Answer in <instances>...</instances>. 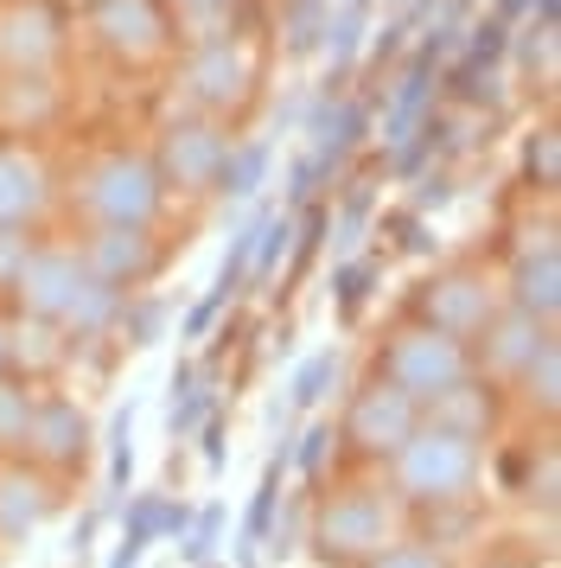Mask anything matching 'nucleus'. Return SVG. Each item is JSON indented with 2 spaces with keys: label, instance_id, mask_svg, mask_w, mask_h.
<instances>
[{
  "label": "nucleus",
  "instance_id": "nucleus-24",
  "mask_svg": "<svg viewBox=\"0 0 561 568\" xmlns=\"http://www.w3.org/2000/svg\"><path fill=\"white\" fill-rule=\"evenodd\" d=\"M90 537H96V511H90V517H83V524H76V537H71V549H76V556L90 549Z\"/></svg>",
  "mask_w": 561,
  "mask_h": 568
},
{
  "label": "nucleus",
  "instance_id": "nucleus-25",
  "mask_svg": "<svg viewBox=\"0 0 561 568\" xmlns=\"http://www.w3.org/2000/svg\"><path fill=\"white\" fill-rule=\"evenodd\" d=\"M0 364H7V338H0Z\"/></svg>",
  "mask_w": 561,
  "mask_h": 568
},
{
  "label": "nucleus",
  "instance_id": "nucleus-5",
  "mask_svg": "<svg viewBox=\"0 0 561 568\" xmlns=\"http://www.w3.org/2000/svg\"><path fill=\"white\" fill-rule=\"evenodd\" d=\"M428 313H434V333H447V338H459V333H479V326H491V294H484V282H472V275H459V282L434 287Z\"/></svg>",
  "mask_w": 561,
  "mask_h": 568
},
{
  "label": "nucleus",
  "instance_id": "nucleus-18",
  "mask_svg": "<svg viewBox=\"0 0 561 568\" xmlns=\"http://www.w3.org/2000/svg\"><path fill=\"white\" fill-rule=\"evenodd\" d=\"M364 568H447V556H440L434 542H389V549H377Z\"/></svg>",
  "mask_w": 561,
  "mask_h": 568
},
{
  "label": "nucleus",
  "instance_id": "nucleus-10",
  "mask_svg": "<svg viewBox=\"0 0 561 568\" xmlns=\"http://www.w3.org/2000/svg\"><path fill=\"white\" fill-rule=\"evenodd\" d=\"M542 345H549V333H542V326H536V313H523V307L491 326V364H498V371H523Z\"/></svg>",
  "mask_w": 561,
  "mask_h": 568
},
{
  "label": "nucleus",
  "instance_id": "nucleus-20",
  "mask_svg": "<svg viewBox=\"0 0 561 568\" xmlns=\"http://www.w3.org/2000/svg\"><path fill=\"white\" fill-rule=\"evenodd\" d=\"M332 440H338V435H332V422H319V428H306V435H300V447H294V454H287V460L300 466L306 479H319V466H326Z\"/></svg>",
  "mask_w": 561,
  "mask_h": 568
},
{
  "label": "nucleus",
  "instance_id": "nucleus-7",
  "mask_svg": "<svg viewBox=\"0 0 561 568\" xmlns=\"http://www.w3.org/2000/svg\"><path fill=\"white\" fill-rule=\"evenodd\" d=\"M20 287H26V307L39 313H64L76 294V262L71 256H32L20 268Z\"/></svg>",
  "mask_w": 561,
  "mask_h": 568
},
{
  "label": "nucleus",
  "instance_id": "nucleus-6",
  "mask_svg": "<svg viewBox=\"0 0 561 568\" xmlns=\"http://www.w3.org/2000/svg\"><path fill=\"white\" fill-rule=\"evenodd\" d=\"M83 409H71V403H45V409H32V422H26V447L39 454V460H76L83 454Z\"/></svg>",
  "mask_w": 561,
  "mask_h": 568
},
{
  "label": "nucleus",
  "instance_id": "nucleus-23",
  "mask_svg": "<svg viewBox=\"0 0 561 568\" xmlns=\"http://www.w3.org/2000/svg\"><path fill=\"white\" fill-rule=\"evenodd\" d=\"M204 466H224V422H204Z\"/></svg>",
  "mask_w": 561,
  "mask_h": 568
},
{
  "label": "nucleus",
  "instance_id": "nucleus-21",
  "mask_svg": "<svg viewBox=\"0 0 561 568\" xmlns=\"http://www.w3.org/2000/svg\"><path fill=\"white\" fill-rule=\"evenodd\" d=\"M555 345H542L530 364H523V377H530V396H542V409H555Z\"/></svg>",
  "mask_w": 561,
  "mask_h": 568
},
{
  "label": "nucleus",
  "instance_id": "nucleus-1",
  "mask_svg": "<svg viewBox=\"0 0 561 568\" xmlns=\"http://www.w3.org/2000/svg\"><path fill=\"white\" fill-rule=\"evenodd\" d=\"M472 479H479V447L459 428H434L428 422L396 447V486L415 505H453V498L472 491Z\"/></svg>",
  "mask_w": 561,
  "mask_h": 568
},
{
  "label": "nucleus",
  "instance_id": "nucleus-14",
  "mask_svg": "<svg viewBox=\"0 0 561 568\" xmlns=\"http://www.w3.org/2000/svg\"><path fill=\"white\" fill-rule=\"evenodd\" d=\"M217 542H224V505H204L192 524H185V537H178V549H185V562H211L217 556Z\"/></svg>",
  "mask_w": 561,
  "mask_h": 568
},
{
  "label": "nucleus",
  "instance_id": "nucleus-4",
  "mask_svg": "<svg viewBox=\"0 0 561 568\" xmlns=\"http://www.w3.org/2000/svg\"><path fill=\"white\" fill-rule=\"evenodd\" d=\"M415 428H421V409H415L396 384H370L351 403V422H345V435H351L364 454H396Z\"/></svg>",
  "mask_w": 561,
  "mask_h": 568
},
{
  "label": "nucleus",
  "instance_id": "nucleus-9",
  "mask_svg": "<svg viewBox=\"0 0 561 568\" xmlns=\"http://www.w3.org/2000/svg\"><path fill=\"white\" fill-rule=\"evenodd\" d=\"M280 473H287V440H280V454L268 460V473H262V486H255V505H249V517H243V542H236V562H249V556H255V542H268V530H275Z\"/></svg>",
  "mask_w": 561,
  "mask_h": 568
},
{
  "label": "nucleus",
  "instance_id": "nucleus-13",
  "mask_svg": "<svg viewBox=\"0 0 561 568\" xmlns=\"http://www.w3.org/2000/svg\"><path fill=\"white\" fill-rule=\"evenodd\" d=\"M39 205V185H32V166L20 160H0V224H13Z\"/></svg>",
  "mask_w": 561,
  "mask_h": 568
},
{
  "label": "nucleus",
  "instance_id": "nucleus-15",
  "mask_svg": "<svg viewBox=\"0 0 561 568\" xmlns=\"http://www.w3.org/2000/svg\"><path fill=\"white\" fill-rule=\"evenodd\" d=\"M517 307L523 313H555V256H542V262H530L523 275H517Z\"/></svg>",
  "mask_w": 561,
  "mask_h": 568
},
{
  "label": "nucleus",
  "instance_id": "nucleus-3",
  "mask_svg": "<svg viewBox=\"0 0 561 568\" xmlns=\"http://www.w3.org/2000/svg\"><path fill=\"white\" fill-rule=\"evenodd\" d=\"M382 384H396L415 403V409H428L440 403L447 389L466 384V345L447 333H434V326H415L389 345V358H382Z\"/></svg>",
  "mask_w": 561,
  "mask_h": 568
},
{
  "label": "nucleus",
  "instance_id": "nucleus-8",
  "mask_svg": "<svg viewBox=\"0 0 561 568\" xmlns=\"http://www.w3.org/2000/svg\"><path fill=\"white\" fill-rule=\"evenodd\" d=\"M45 486L39 479H20V473H7L0 479V537L7 542H20V537H32L39 530V517H45Z\"/></svg>",
  "mask_w": 561,
  "mask_h": 568
},
{
  "label": "nucleus",
  "instance_id": "nucleus-17",
  "mask_svg": "<svg viewBox=\"0 0 561 568\" xmlns=\"http://www.w3.org/2000/svg\"><path fill=\"white\" fill-rule=\"evenodd\" d=\"M96 262L109 268V275H134V268L147 262V250H141V236H134V231L122 224V231H109V243L96 250Z\"/></svg>",
  "mask_w": 561,
  "mask_h": 568
},
{
  "label": "nucleus",
  "instance_id": "nucleus-12",
  "mask_svg": "<svg viewBox=\"0 0 561 568\" xmlns=\"http://www.w3.org/2000/svg\"><path fill=\"white\" fill-rule=\"evenodd\" d=\"M160 511H166V498H134V511H128V530H122V549L109 556V568H141V556H147V542L160 537Z\"/></svg>",
  "mask_w": 561,
  "mask_h": 568
},
{
  "label": "nucleus",
  "instance_id": "nucleus-2",
  "mask_svg": "<svg viewBox=\"0 0 561 568\" xmlns=\"http://www.w3.org/2000/svg\"><path fill=\"white\" fill-rule=\"evenodd\" d=\"M313 542H319L326 562H370L377 549L396 542V505L377 486L338 491L326 511H319V524H313Z\"/></svg>",
  "mask_w": 561,
  "mask_h": 568
},
{
  "label": "nucleus",
  "instance_id": "nucleus-16",
  "mask_svg": "<svg viewBox=\"0 0 561 568\" xmlns=\"http://www.w3.org/2000/svg\"><path fill=\"white\" fill-rule=\"evenodd\" d=\"M332 377H338V352H319V358H306L300 364V377H294V403L300 409H313L319 396L332 389Z\"/></svg>",
  "mask_w": 561,
  "mask_h": 568
},
{
  "label": "nucleus",
  "instance_id": "nucleus-26",
  "mask_svg": "<svg viewBox=\"0 0 561 568\" xmlns=\"http://www.w3.org/2000/svg\"><path fill=\"white\" fill-rule=\"evenodd\" d=\"M504 568H510V562H504Z\"/></svg>",
  "mask_w": 561,
  "mask_h": 568
},
{
  "label": "nucleus",
  "instance_id": "nucleus-19",
  "mask_svg": "<svg viewBox=\"0 0 561 568\" xmlns=\"http://www.w3.org/2000/svg\"><path fill=\"white\" fill-rule=\"evenodd\" d=\"M26 422H32V403H26V389L0 384V447H20V440H26Z\"/></svg>",
  "mask_w": 561,
  "mask_h": 568
},
{
  "label": "nucleus",
  "instance_id": "nucleus-22",
  "mask_svg": "<svg viewBox=\"0 0 561 568\" xmlns=\"http://www.w3.org/2000/svg\"><path fill=\"white\" fill-rule=\"evenodd\" d=\"M364 287H370V268H345V282H338V301H345V313H357Z\"/></svg>",
  "mask_w": 561,
  "mask_h": 568
},
{
  "label": "nucleus",
  "instance_id": "nucleus-11",
  "mask_svg": "<svg viewBox=\"0 0 561 568\" xmlns=\"http://www.w3.org/2000/svg\"><path fill=\"white\" fill-rule=\"evenodd\" d=\"M96 205L109 211L115 224H141V217L153 211V185H147V173H141V166H115V173L102 180Z\"/></svg>",
  "mask_w": 561,
  "mask_h": 568
}]
</instances>
